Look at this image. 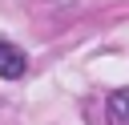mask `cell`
Returning a JSON list of instances; mask_svg holds the SVG:
<instances>
[{"mask_svg":"<svg viewBox=\"0 0 129 125\" xmlns=\"http://www.w3.org/2000/svg\"><path fill=\"white\" fill-rule=\"evenodd\" d=\"M0 77H4V81L24 77V52H20L16 44H8V40H0Z\"/></svg>","mask_w":129,"mask_h":125,"instance_id":"6da1fadb","label":"cell"},{"mask_svg":"<svg viewBox=\"0 0 129 125\" xmlns=\"http://www.w3.org/2000/svg\"><path fill=\"white\" fill-rule=\"evenodd\" d=\"M105 109H109V125H129V89H117Z\"/></svg>","mask_w":129,"mask_h":125,"instance_id":"7a4b0ae2","label":"cell"}]
</instances>
